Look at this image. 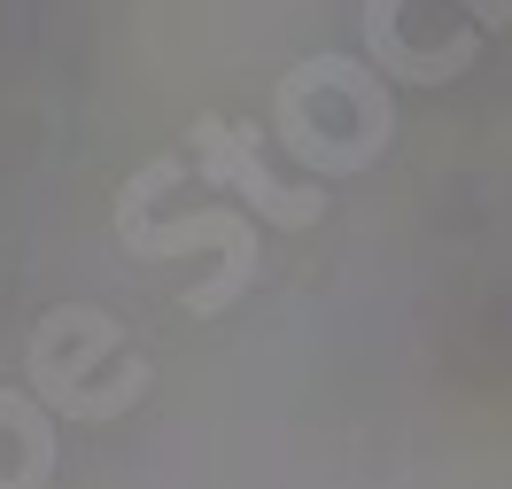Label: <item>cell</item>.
<instances>
[{
  "instance_id": "6da1fadb",
  "label": "cell",
  "mask_w": 512,
  "mask_h": 489,
  "mask_svg": "<svg viewBox=\"0 0 512 489\" xmlns=\"http://www.w3.org/2000/svg\"><path fill=\"white\" fill-rule=\"evenodd\" d=\"M272 140L303 179H357L388 156L396 140V109H388V78L357 55H311L272 86Z\"/></svg>"
},
{
  "instance_id": "7a4b0ae2",
  "label": "cell",
  "mask_w": 512,
  "mask_h": 489,
  "mask_svg": "<svg viewBox=\"0 0 512 489\" xmlns=\"http://www.w3.org/2000/svg\"><path fill=\"white\" fill-rule=\"evenodd\" d=\"M24 389L70 427H109L125 420L140 396L156 389V373L140 358L125 326L94 303H55L24 342Z\"/></svg>"
},
{
  "instance_id": "3957f363",
  "label": "cell",
  "mask_w": 512,
  "mask_h": 489,
  "mask_svg": "<svg viewBox=\"0 0 512 489\" xmlns=\"http://www.w3.org/2000/svg\"><path fill=\"white\" fill-rule=\"evenodd\" d=\"M117 241H125L132 257H148V264H156V257H194V249L218 257V272H210L202 288H187V303H179V311H194V319H225V311L256 288V264H264L256 226H249V218H233V210L156 218V156L117 187Z\"/></svg>"
},
{
  "instance_id": "277c9868",
  "label": "cell",
  "mask_w": 512,
  "mask_h": 489,
  "mask_svg": "<svg viewBox=\"0 0 512 489\" xmlns=\"http://www.w3.org/2000/svg\"><path fill=\"white\" fill-rule=\"evenodd\" d=\"M187 163L194 179H210V187H233L241 202H256V218L280 233H303L326 218V187L311 179H280L272 163H264V125H241V117H218V109H202L194 117V140H187Z\"/></svg>"
},
{
  "instance_id": "5b68a950",
  "label": "cell",
  "mask_w": 512,
  "mask_h": 489,
  "mask_svg": "<svg viewBox=\"0 0 512 489\" xmlns=\"http://www.w3.org/2000/svg\"><path fill=\"white\" fill-rule=\"evenodd\" d=\"M474 55H481V24L443 39V47H412L404 39V0H365V63L396 86H443L458 70H474Z\"/></svg>"
},
{
  "instance_id": "8992f818",
  "label": "cell",
  "mask_w": 512,
  "mask_h": 489,
  "mask_svg": "<svg viewBox=\"0 0 512 489\" xmlns=\"http://www.w3.org/2000/svg\"><path fill=\"white\" fill-rule=\"evenodd\" d=\"M55 412L32 389H0V489H47L55 482Z\"/></svg>"
},
{
  "instance_id": "52a82bcc",
  "label": "cell",
  "mask_w": 512,
  "mask_h": 489,
  "mask_svg": "<svg viewBox=\"0 0 512 489\" xmlns=\"http://www.w3.org/2000/svg\"><path fill=\"white\" fill-rule=\"evenodd\" d=\"M458 8H474L481 32H505V24H512V0H458Z\"/></svg>"
}]
</instances>
